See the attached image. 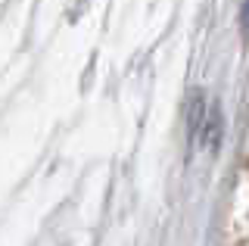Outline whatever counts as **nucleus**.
<instances>
[{
    "label": "nucleus",
    "instance_id": "obj_1",
    "mask_svg": "<svg viewBox=\"0 0 249 246\" xmlns=\"http://www.w3.org/2000/svg\"><path fill=\"white\" fill-rule=\"evenodd\" d=\"M243 25L249 28V0H246V6H243Z\"/></svg>",
    "mask_w": 249,
    "mask_h": 246
}]
</instances>
